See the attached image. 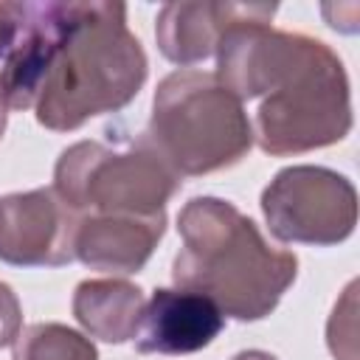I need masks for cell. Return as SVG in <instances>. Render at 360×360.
Here are the masks:
<instances>
[{
    "mask_svg": "<svg viewBox=\"0 0 360 360\" xmlns=\"http://www.w3.org/2000/svg\"><path fill=\"white\" fill-rule=\"evenodd\" d=\"M180 233L186 248L174 259V284L208 295L239 321L267 315L295 276V256L270 250L253 219L231 202L191 200L180 214Z\"/></svg>",
    "mask_w": 360,
    "mask_h": 360,
    "instance_id": "obj_1",
    "label": "cell"
},
{
    "mask_svg": "<svg viewBox=\"0 0 360 360\" xmlns=\"http://www.w3.org/2000/svg\"><path fill=\"white\" fill-rule=\"evenodd\" d=\"M124 14V6L79 3L39 93V124L68 129L87 115L127 104L138 93L146 59L141 42L127 34Z\"/></svg>",
    "mask_w": 360,
    "mask_h": 360,
    "instance_id": "obj_2",
    "label": "cell"
},
{
    "mask_svg": "<svg viewBox=\"0 0 360 360\" xmlns=\"http://www.w3.org/2000/svg\"><path fill=\"white\" fill-rule=\"evenodd\" d=\"M225 326V312L194 290H155L135 323L141 354H191L214 343Z\"/></svg>",
    "mask_w": 360,
    "mask_h": 360,
    "instance_id": "obj_3",
    "label": "cell"
},
{
    "mask_svg": "<svg viewBox=\"0 0 360 360\" xmlns=\"http://www.w3.org/2000/svg\"><path fill=\"white\" fill-rule=\"evenodd\" d=\"M233 360H276V357H270V354H264V352H242V354H236Z\"/></svg>",
    "mask_w": 360,
    "mask_h": 360,
    "instance_id": "obj_4",
    "label": "cell"
}]
</instances>
